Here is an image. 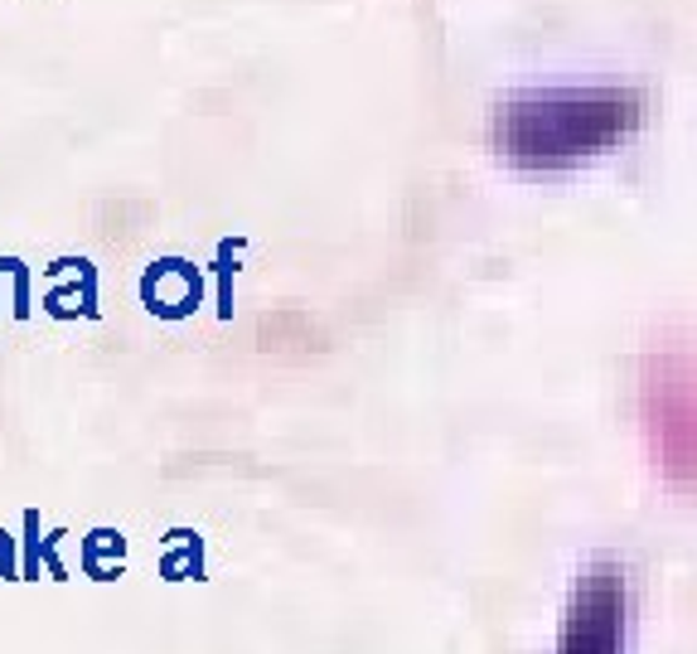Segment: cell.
<instances>
[{"instance_id":"obj_1","label":"cell","mask_w":697,"mask_h":654,"mask_svg":"<svg viewBox=\"0 0 697 654\" xmlns=\"http://www.w3.org/2000/svg\"><path fill=\"white\" fill-rule=\"evenodd\" d=\"M620 650V597L610 581H596L571 616L567 650L562 654H616Z\"/></svg>"}]
</instances>
